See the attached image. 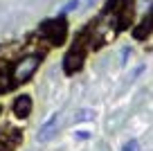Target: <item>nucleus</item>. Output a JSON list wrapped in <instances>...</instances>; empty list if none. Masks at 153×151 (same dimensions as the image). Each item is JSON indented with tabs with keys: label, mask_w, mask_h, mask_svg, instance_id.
Segmentation results:
<instances>
[{
	"label": "nucleus",
	"mask_w": 153,
	"mask_h": 151,
	"mask_svg": "<svg viewBox=\"0 0 153 151\" xmlns=\"http://www.w3.org/2000/svg\"><path fill=\"white\" fill-rule=\"evenodd\" d=\"M41 66V54H29V57H23L14 63L9 77H11V86H20L34 75Z\"/></svg>",
	"instance_id": "f257e3e1"
},
{
	"label": "nucleus",
	"mask_w": 153,
	"mask_h": 151,
	"mask_svg": "<svg viewBox=\"0 0 153 151\" xmlns=\"http://www.w3.org/2000/svg\"><path fill=\"white\" fill-rule=\"evenodd\" d=\"M86 52H88V45L81 38V34H79L74 45L68 50L65 59H63V72H65V75H76V72L83 68V63H86Z\"/></svg>",
	"instance_id": "f03ea898"
},
{
	"label": "nucleus",
	"mask_w": 153,
	"mask_h": 151,
	"mask_svg": "<svg viewBox=\"0 0 153 151\" xmlns=\"http://www.w3.org/2000/svg\"><path fill=\"white\" fill-rule=\"evenodd\" d=\"M65 32H68V23L63 20V16H56V18H52V20H45V23L41 25V29H38V34H41L48 43H52V45H61L63 38H65Z\"/></svg>",
	"instance_id": "7ed1b4c3"
},
{
	"label": "nucleus",
	"mask_w": 153,
	"mask_h": 151,
	"mask_svg": "<svg viewBox=\"0 0 153 151\" xmlns=\"http://www.w3.org/2000/svg\"><path fill=\"white\" fill-rule=\"evenodd\" d=\"M23 142L18 129H0V151H16Z\"/></svg>",
	"instance_id": "20e7f679"
},
{
	"label": "nucleus",
	"mask_w": 153,
	"mask_h": 151,
	"mask_svg": "<svg viewBox=\"0 0 153 151\" xmlns=\"http://www.w3.org/2000/svg\"><path fill=\"white\" fill-rule=\"evenodd\" d=\"M151 32H153V5L149 9V14L142 18V23L137 25V29L133 32V36H135V41H146Z\"/></svg>",
	"instance_id": "39448f33"
},
{
	"label": "nucleus",
	"mask_w": 153,
	"mask_h": 151,
	"mask_svg": "<svg viewBox=\"0 0 153 151\" xmlns=\"http://www.w3.org/2000/svg\"><path fill=\"white\" fill-rule=\"evenodd\" d=\"M11 108H14L16 117L25 120L29 113H32V97H29V95H20V97H16L14 104H11Z\"/></svg>",
	"instance_id": "423d86ee"
},
{
	"label": "nucleus",
	"mask_w": 153,
	"mask_h": 151,
	"mask_svg": "<svg viewBox=\"0 0 153 151\" xmlns=\"http://www.w3.org/2000/svg\"><path fill=\"white\" fill-rule=\"evenodd\" d=\"M56 124H59V113H54V115H50L48 122H43V126H41V131H38V140L41 142L50 140V138L54 135V131H56Z\"/></svg>",
	"instance_id": "0eeeda50"
},
{
	"label": "nucleus",
	"mask_w": 153,
	"mask_h": 151,
	"mask_svg": "<svg viewBox=\"0 0 153 151\" xmlns=\"http://www.w3.org/2000/svg\"><path fill=\"white\" fill-rule=\"evenodd\" d=\"M126 5H128V0H108L104 14H117V11H120L122 7H126Z\"/></svg>",
	"instance_id": "6e6552de"
},
{
	"label": "nucleus",
	"mask_w": 153,
	"mask_h": 151,
	"mask_svg": "<svg viewBox=\"0 0 153 151\" xmlns=\"http://www.w3.org/2000/svg\"><path fill=\"white\" fill-rule=\"evenodd\" d=\"M9 88H11V77H9V72L0 70V93H5V90H9Z\"/></svg>",
	"instance_id": "1a4fd4ad"
},
{
	"label": "nucleus",
	"mask_w": 153,
	"mask_h": 151,
	"mask_svg": "<svg viewBox=\"0 0 153 151\" xmlns=\"http://www.w3.org/2000/svg\"><path fill=\"white\" fill-rule=\"evenodd\" d=\"M76 5H79V0H70V2H68V5L61 9V14H59V16H65V14H70V11H74Z\"/></svg>",
	"instance_id": "9d476101"
},
{
	"label": "nucleus",
	"mask_w": 153,
	"mask_h": 151,
	"mask_svg": "<svg viewBox=\"0 0 153 151\" xmlns=\"http://www.w3.org/2000/svg\"><path fill=\"white\" fill-rule=\"evenodd\" d=\"M122 151H140V144H137V140H128L124 147H122Z\"/></svg>",
	"instance_id": "9b49d317"
},
{
	"label": "nucleus",
	"mask_w": 153,
	"mask_h": 151,
	"mask_svg": "<svg viewBox=\"0 0 153 151\" xmlns=\"http://www.w3.org/2000/svg\"><path fill=\"white\" fill-rule=\"evenodd\" d=\"M92 117V111H79L76 113V122H81V120H90Z\"/></svg>",
	"instance_id": "f8f14e48"
},
{
	"label": "nucleus",
	"mask_w": 153,
	"mask_h": 151,
	"mask_svg": "<svg viewBox=\"0 0 153 151\" xmlns=\"http://www.w3.org/2000/svg\"><path fill=\"white\" fill-rule=\"evenodd\" d=\"M76 138H79V140H88L90 133H88V131H79V133H76Z\"/></svg>",
	"instance_id": "ddd939ff"
}]
</instances>
